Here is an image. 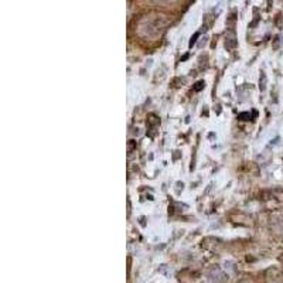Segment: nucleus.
<instances>
[{"instance_id":"f257e3e1","label":"nucleus","mask_w":283,"mask_h":283,"mask_svg":"<svg viewBox=\"0 0 283 283\" xmlns=\"http://www.w3.org/2000/svg\"><path fill=\"white\" fill-rule=\"evenodd\" d=\"M204 86H205V82H204V81H198L197 84H196V86H194L193 89H194V91H201Z\"/></svg>"},{"instance_id":"f03ea898","label":"nucleus","mask_w":283,"mask_h":283,"mask_svg":"<svg viewBox=\"0 0 283 283\" xmlns=\"http://www.w3.org/2000/svg\"><path fill=\"white\" fill-rule=\"evenodd\" d=\"M197 37H198V33H196V34H194V39H191V41H190V45H193V44L196 42V39H197Z\"/></svg>"}]
</instances>
